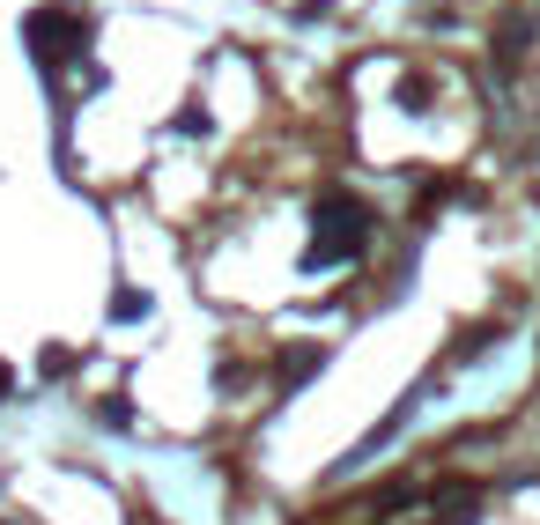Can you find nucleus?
<instances>
[{
	"label": "nucleus",
	"mask_w": 540,
	"mask_h": 525,
	"mask_svg": "<svg viewBox=\"0 0 540 525\" xmlns=\"http://www.w3.org/2000/svg\"><path fill=\"white\" fill-rule=\"evenodd\" d=\"M370 245V208L356 193H326L319 200V237H311L304 267H341V259H356Z\"/></svg>",
	"instance_id": "nucleus-1"
},
{
	"label": "nucleus",
	"mask_w": 540,
	"mask_h": 525,
	"mask_svg": "<svg viewBox=\"0 0 540 525\" xmlns=\"http://www.w3.org/2000/svg\"><path fill=\"white\" fill-rule=\"evenodd\" d=\"M319 363H326V348H289V355H282V385H304Z\"/></svg>",
	"instance_id": "nucleus-2"
},
{
	"label": "nucleus",
	"mask_w": 540,
	"mask_h": 525,
	"mask_svg": "<svg viewBox=\"0 0 540 525\" xmlns=\"http://www.w3.org/2000/svg\"><path fill=\"white\" fill-rule=\"evenodd\" d=\"M111 318H148V296L141 289H111Z\"/></svg>",
	"instance_id": "nucleus-3"
},
{
	"label": "nucleus",
	"mask_w": 540,
	"mask_h": 525,
	"mask_svg": "<svg viewBox=\"0 0 540 525\" xmlns=\"http://www.w3.org/2000/svg\"><path fill=\"white\" fill-rule=\"evenodd\" d=\"M97 422H104V429H126V422H134V407H126V400H104Z\"/></svg>",
	"instance_id": "nucleus-4"
},
{
	"label": "nucleus",
	"mask_w": 540,
	"mask_h": 525,
	"mask_svg": "<svg viewBox=\"0 0 540 525\" xmlns=\"http://www.w3.org/2000/svg\"><path fill=\"white\" fill-rule=\"evenodd\" d=\"M37 363H45V378H60V370H74V348H45Z\"/></svg>",
	"instance_id": "nucleus-5"
},
{
	"label": "nucleus",
	"mask_w": 540,
	"mask_h": 525,
	"mask_svg": "<svg viewBox=\"0 0 540 525\" xmlns=\"http://www.w3.org/2000/svg\"><path fill=\"white\" fill-rule=\"evenodd\" d=\"M8 392H15V370H8V363H0V400H8Z\"/></svg>",
	"instance_id": "nucleus-6"
}]
</instances>
